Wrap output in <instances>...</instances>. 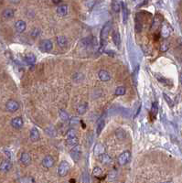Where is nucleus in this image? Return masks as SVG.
Returning <instances> with one entry per match:
<instances>
[{
    "label": "nucleus",
    "instance_id": "obj_1",
    "mask_svg": "<svg viewBox=\"0 0 182 183\" xmlns=\"http://www.w3.org/2000/svg\"><path fill=\"white\" fill-rule=\"evenodd\" d=\"M111 27H112V22H111V21H108V22H106L105 24L103 25V29H102V30H101V33H100L101 50H103V48L104 47V45L106 44V40H107L108 34H109V32H110Z\"/></svg>",
    "mask_w": 182,
    "mask_h": 183
},
{
    "label": "nucleus",
    "instance_id": "obj_2",
    "mask_svg": "<svg viewBox=\"0 0 182 183\" xmlns=\"http://www.w3.org/2000/svg\"><path fill=\"white\" fill-rule=\"evenodd\" d=\"M39 50L44 51V52H49L52 50L53 48V43L50 39H43L39 42Z\"/></svg>",
    "mask_w": 182,
    "mask_h": 183
},
{
    "label": "nucleus",
    "instance_id": "obj_3",
    "mask_svg": "<svg viewBox=\"0 0 182 183\" xmlns=\"http://www.w3.org/2000/svg\"><path fill=\"white\" fill-rule=\"evenodd\" d=\"M131 160V152L130 151H125L118 157V163L121 166L126 165Z\"/></svg>",
    "mask_w": 182,
    "mask_h": 183
},
{
    "label": "nucleus",
    "instance_id": "obj_4",
    "mask_svg": "<svg viewBox=\"0 0 182 183\" xmlns=\"http://www.w3.org/2000/svg\"><path fill=\"white\" fill-rule=\"evenodd\" d=\"M70 170V164L67 161H62L60 162L59 168H58V174L60 177H64L68 174Z\"/></svg>",
    "mask_w": 182,
    "mask_h": 183
},
{
    "label": "nucleus",
    "instance_id": "obj_5",
    "mask_svg": "<svg viewBox=\"0 0 182 183\" xmlns=\"http://www.w3.org/2000/svg\"><path fill=\"white\" fill-rule=\"evenodd\" d=\"M71 157L75 162H78L80 160L82 157V147L79 145L73 147V148L71 150Z\"/></svg>",
    "mask_w": 182,
    "mask_h": 183
},
{
    "label": "nucleus",
    "instance_id": "obj_6",
    "mask_svg": "<svg viewBox=\"0 0 182 183\" xmlns=\"http://www.w3.org/2000/svg\"><path fill=\"white\" fill-rule=\"evenodd\" d=\"M6 108L10 113H15L19 109V103L16 100H8L6 104Z\"/></svg>",
    "mask_w": 182,
    "mask_h": 183
},
{
    "label": "nucleus",
    "instance_id": "obj_7",
    "mask_svg": "<svg viewBox=\"0 0 182 183\" xmlns=\"http://www.w3.org/2000/svg\"><path fill=\"white\" fill-rule=\"evenodd\" d=\"M12 169V163L9 159H5L0 163V172L7 173Z\"/></svg>",
    "mask_w": 182,
    "mask_h": 183
},
{
    "label": "nucleus",
    "instance_id": "obj_8",
    "mask_svg": "<svg viewBox=\"0 0 182 183\" xmlns=\"http://www.w3.org/2000/svg\"><path fill=\"white\" fill-rule=\"evenodd\" d=\"M10 124H11V126L14 129H21L22 126H23V125H24V121H23V119H22V117L17 116V117H14L11 120Z\"/></svg>",
    "mask_w": 182,
    "mask_h": 183
},
{
    "label": "nucleus",
    "instance_id": "obj_9",
    "mask_svg": "<svg viewBox=\"0 0 182 183\" xmlns=\"http://www.w3.org/2000/svg\"><path fill=\"white\" fill-rule=\"evenodd\" d=\"M42 166L46 169H51L54 166V158L51 156H46L42 159Z\"/></svg>",
    "mask_w": 182,
    "mask_h": 183
},
{
    "label": "nucleus",
    "instance_id": "obj_10",
    "mask_svg": "<svg viewBox=\"0 0 182 183\" xmlns=\"http://www.w3.org/2000/svg\"><path fill=\"white\" fill-rule=\"evenodd\" d=\"M20 162L24 166H29L31 163V157L29 153L23 152L20 156Z\"/></svg>",
    "mask_w": 182,
    "mask_h": 183
},
{
    "label": "nucleus",
    "instance_id": "obj_11",
    "mask_svg": "<svg viewBox=\"0 0 182 183\" xmlns=\"http://www.w3.org/2000/svg\"><path fill=\"white\" fill-rule=\"evenodd\" d=\"M15 29L18 33H23L26 29H27V24L26 22L23 20H17L15 24Z\"/></svg>",
    "mask_w": 182,
    "mask_h": 183
},
{
    "label": "nucleus",
    "instance_id": "obj_12",
    "mask_svg": "<svg viewBox=\"0 0 182 183\" xmlns=\"http://www.w3.org/2000/svg\"><path fill=\"white\" fill-rule=\"evenodd\" d=\"M15 16V10L12 8H6L2 12V18L5 20H9Z\"/></svg>",
    "mask_w": 182,
    "mask_h": 183
},
{
    "label": "nucleus",
    "instance_id": "obj_13",
    "mask_svg": "<svg viewBox=\"0 0 182 183\" xmlns=\"http://www.w3.org/2000/svg\"><path fill=\"white\" fill-rule=\"evenodd\" d=\"M161 22H162V17L160 15H156L154 17V20L152 22V25H151V30H156L157 28L161 25Z\"/></svg>",
    "mask_w": 182,
    "mask_h": 183
},
{
    "label": "nucleus",
    "instance_id": "obj_14",
    "mask_svg": "<svg viewBox=\"0 0 182 183\" xmlns=\"http://www.w3.org/2000/svg\"><path fill=\"white\" fill-rule=\"evenodd\" d=\"M99 159H100L101 163L103 164V165H109V164L112 163V157L109 155L105 154V153L100 155L99 156Z\"/></svg>",
    "mask_w": 182,
    "mask_h": 183
},
{
    "label": "nucleus",
    "instance_id": "obj_15",
    "mask_svg": "<svg viewBox=\"0 0 182 183\" xmlns=\"http://www.w3.org/2000/svg\"><path fill=\"white\" fill-rule=\"evenodd\" d=\"M171 31H172L171 27L168 24H164L162 26V29H161V36L166 39L171 34Z\"/></svg>",
    "mask_w": 182,
    "mask_h": 183
},
{
    "label": "nucleus",
    "instance_id": "obj_16",
    "mask_svg": "<svg viewBox=\"0 0 182 183\" xmlns=\"http://www.w3.org/2000/svg\"><path fill=\"white\" fill-rule=\"evenodd\" d=\"M98 76H99V79L103 82H108L111 79L110 73L105 70H101L98 73Z\"/></svg>",
    "mask_w": 182,
    "mask_h": 183
},
{
    "label": "nucleus",
    "instance_id": "obj_17",
    "mask_svg": "<svg viewBox=\"0 0 182 183\" xmlns=\"http://www.w3.org/2000/svg\"><path fill=\"white\" fill-rule=\"evenodd\" d=\"M94 155L100 156V155H102V154H103L105 152V147L101 143L96 144L94 148Z\"/></svg>",
    "mask_w": 182,
    "mask_h": 183
},
{
    "label": "nucleus",
    "instance_id": "obj_18",
    "mask_svg": "<svg viewBox=\"0 0 182 183\" xmlns=\"http://www.w3.org/2000/svg\"><path fill=\"white\" fill-rule=\"evenodd\" d=\"M30 139L33 141V142H36L39 139V130L36 128V127H33L31 130H30Z\"/></svg>",
    "mask_w": 182,
    "mask_h": 183
},
{
    "label": "nucleus",
    "instance_id": "obj_19",
    "mask_svg": "<svg viewBox=\"0 0 182 183\" xmlns=\"http://www.w3.org/2000/svg\"><path fill=\"white\" fill-rule=\"evenodd\" d=\"M36 60H37V58L33 53H28L25 56V61L29 65H33L36 62Z\"/></svg>",
    "mask_w": 182,
    "mask_h": 183
},
{
    "label": "nucleus",
    "instance_id": "obj_20",
    "mask_svg": "<svg viewBox=\"0 0 182 183\" xmlns=\"http://www.w3.org/2000/svg\"><path fill=\"white\" fill-rule=\"evenodd\" d=\"M112 39H113V41L115 42L116 46H120L121 44V37H120V34L119 32L117 31H113L112 33Z\"/></svg>",
    "mask_w": 182,
    "mask_h": 183
},
{
    "label": "nucleus",
    "instance_id": "obj_21",
    "mask_svg": "<svg viewBox=\"0 0 182 183\" xmlns=\"http://www.w3.org/2000/svg\"><path fill=\"white\" fill-rule=\"evenodd\" d=\"M56 40H57V44L60 46V47H61V48L66 47L67 44H68V39L64 36H59V37H57Z\"/></svg>",
    "mask_w": 182,
    "mask_h": 183
},
{
    "label": "nucleus",
    "instance_id": "obj_22",
    "mask_svg": "<svg viewBox=\"0 0 182 183\" xmlns=\"http://www.w3.org/2000/svg\"><path fill=\"white\" fill-rule=\"evenodd\" d=\"M57 13L58 15L61 16V17H64L68 14V6L67 5H61V6H59L57 8Z\"/></svg>",
    "mask_w": 182,
    "mask_h": 183
},
{
    "label": "nucleus",
    "instance_id": "obj_23",
    "mask_svg": "<svg viewBox=\"0 0 182 183\" xmlns=\"http://www.w3.org/2000/svg\"><path fill=\"white\" fill-rule=\"evenodd\" d=\"M121 8H122V6L118 2V0H113L112 1V8L113 11H115L116 13H118V12H120Z\"/></svg>",
    "mask_w": 182,
    "mask_h": 183
},
{
    "label": "nucleus",
    "instance_id": "obj_24",
    "mask_svg": "<svg viewBox=\"0 0 182 183\" xmlns=\"http://www.w3.org/2000/svg\"><path fill=\"white\" fill-rule=\"evenodd\" d=\"M157 112H158V104H157L156 102H155V103L152 104V106H151L150 116H151L153 118H156V116L157 114Z\"/></svg>",
    "mask_w": 182,
    "mask_h": 183
},
{
    "label": "nucleus",
    "instance_id": "obj_25",
    "mask_svg": "<svg viewBox=\"0 0 182 183\" xmlns=\"http://www.w3.org/2000/svg\"><path fill=\"white\" fill-rule=\"evenodd\" d=\"M87 108H88V104L86 103H82L78 106L77 112H78L79 114H84L87 112Z\"/></svg>",
    "mask_w": 182,
    "mask_h": 183
},
{
    "label": "nucleus",
    "instance_id": "obj_26",
    "mask_svg": "<svg viewBox=\"0 0 182 183\" xmlns=\"http://www.w3.org/2000/svg\"><path fill=\"white\" fill-rule=\"evenodd\" d=\"M104 125H105L104 119L101 118V119L98 121L97 126H96V133H97V135H100V134H101V132L103 131V127H104Z\"/></svg>",
    "mask_w": 182,
    "mask_h": 183
},
{
    "label": "nucleus",
    "instance_id": "obj_27",
    "mask_svg": "<svg viewBox=\"0 0 182 183\" xmlns=\"http://www.w3.org/2000/svg\"><path fill=\"white\" fill-rule=\"evenodd\" d=\"M59 116H60V118L62 120V121H68L69 120V113H68L66 111L60 109L59 111Z\"/></svg>",
    "mask_w": 182,
    "mask_h": 183
},
{
    "label": "nucleus",
    "instance_id": "obj_28",
    "mask_svg": "<svg viewBox=\"0 0 182 183\" xmlns=\"http://www.w3.org/2000/svg\"><path fill=\"white\" fill-rule=\"evenodd\" d=\"M67 139L68 138H72V137H77V132L74 128H70L66 133Z\"/></svg>",
    "mask_w": 182,
    "mask_h": 183
},
{
    "label": "nucleus",
    "instance_id": "obj_29",
    "mask_svg": "<svg viewBox=\"0 0 182 183\" xmlns=\"http://www.w3.org/2000/svg\"><path fill=\"white\" fill-rule=\"evenodd\" d=\"M66 143L69 145V146H72V147H75L79 144V139L77 137H72V138H68L66 140Z\"/></svg>",
    "mask_w": 182,
    "mask_h": 183
},
{
    "label": "nucleus",
    "instance_id": "obj_30",
    "mask_svg": "<svg viewBox=\"0 0 182 183\" xmlns=\"http://www.w3.org/2000/svg\"><path fill=\"white\" fill-rule=\"evenodd\" d=\"M122 6V10H123V17H124V22L125 23L128 17V10L126 8V5H125V3H121Z\"/></svg>",
    "mask_w": 182,
    "mask_h": 183
},
{
    "label": "nucleus",
    "instance_id": "obj_31",
    "mask_svg": "<svg viewBox=\"0 0 182 183\" xmlns=\"http://www.w3.org/2000/svg\"><path fill=\"white\" fill-rule=\"evenodd\" d=\"M125 92H126V90H125V88L124 86H119L116 90V95L121 96V95H124L125 94Z\"/></svg>",
    "mask_w": 182,
    "mask_h": 183
},
{
    "label": "nucleus",
    "instance_id": "obj_32",
    "mask_svg": "<svg viewBox=\"0 0 182 183\" xmlns=\"http://www.w3.org/2000/svg\"><path fill=\"white\" fill-rule=\"evenodd\" d=\"M156 77L157 78V81H158V82H160L163 83L164 85H168V84H169V82H168L166 78L162 77V76H160V75H158V74H156Z\"/></svg>",
    "mask_w": 182,
    "mask_h": 183
},
{
    "label": "nucleus",
    "instance_id": "obj_33",
    "mask_svg": "<svg viewBox=\"0 0 182 183\" xmlns=\"http://www.w3.org/2000/svg\"><path fill=\"white\" fill-rule=\"evenodd\" d=\"M103 174V170L99 168V167H95L93 170V175L94 177H99Z\"/></svg>",
    "mask_w": 182,
    "mask_h": 183
},
{
    "label": "nucleus",
    "instance_id": "obj_34",
    "mask_svg": "<svg viewBox=\"0 0 182 183\" xmlns=\"http://www.w3.org/2000/svg\"><path fill=\"white\" fill-rule=\"evenodd\" d=\"M163 96H164V99L166 100V102H167V104L170 106V107H173L174 106V103H173V101H172V99L168 95H166V94H164L163 95Z\"/></svg>",
    "mask_w": 182,
    "mask_h": 183
},
{
    "label": "nucleus",
    "instance_id": "obj_35",
    "mask_svg": "<svg viewBox=\"0 0 182 183\" xmlns=\"http://www.w3.org/2000/svg\"><path fill=\"white\" fill-rule=\"evenodd\" d=\"M116 136L118 137V138L120 139H123L125 137V133L122 130V129H117L116 131Z\"/></svg>",
    "mask_w": 182,
    "mask_h": 183
},
{
    "label": "nucleus",
    "instance_id": "obj_36",
    "mask_svg": "<svg viewBox=\"0 0 182 183\" xmlns=\"http://www.w3.org/2000/svg\"><path fill=\"white\" fill-rule=\"evenodd\" d=\"M168 48H169V44H168V41H164V42H162L161 47H160L161 51H167L168 50Z\"/></svg>",
    "mask_w": 182,
    "mask_h": 183
},
{
    "label": "nucleus",
    "instance_id": "obj_37",
    "mask_svg": "<svg viewBox=\"0 0 182 183\" xmlns=\"http://www.w3.org/2000/svg\"><path fill=\"white\" fill-rule=\"evenodd\" d=\"M30 34H31V36H32L33 38H37V37H39V34H40V29H38V28H35V29H32V31H31Z\"/></svg>",
    "mask_w": 182,
    "mask_h": 183
},
{
    "label": "nucleus",
    "instance_id": "obj_38",
    "mask_svg": "<svg viewBox=\"0 0 182 183\" xmlns=\"http://www.w3.org/2000/svg\"><path fill=\"white\" fill-rule=\"evenodd\" d=\"M83 80V75L82 73H76L73 75V81L75 82H81Z\"/></svg>",
    "mask_w": 182,
    "mask_h": 183
},
{
    "label": "nucleus",
    "instance_id": "obj_39",
    "mask_svg": "<svg viewBox=\"0 0 182 183\" xmlns=\"http://www.w3.org/2000/svg\"><path fill=\"white\" fill-rule=\"evenodd\" d=\"M78 123H80V119H79L77 116L72 117V118L70 120V124H71V126H76Z\"/></svg>",
    "mask_w": 182,
    "mask_h": 183
},
{
    "label": "nucleus",
    "instance_id": "obj_40",
    "mask_svg": "<svg viewBox=\"0 0 182 183\" xmlns=\"http://www.w3.org/2000/svg\"><path fill=\"white\" fill-rule=\"evenodd\" d=\"M22 183H34V180L32 178H25L22 180Z\"/></svg>",
    "mask_w": 182,
    "mask_h": 183
},
{
    "label": "nucleus",
    "instance_id": "obj_41",
    "mask_svg": "<svg viewBox=\"0 0 182 183\" xmlns=\"http://www.w3.org/2000/svg\"><path fill=\"white\" fill-rule=\"evenodd\" d=\"M140 111H141V104H139V106H138V108H137V111L135 112V113H134V117H136L138 116V113H140Z\"/></svg>",
    "mask_w": 182,
    "mask_h": 183
},
{
    "label": "nucleus",
    "instance_id": "obj_42",
    "mask_svg": "<svg viewBox=\"0 0 182 183\" xmlns=\"http://www.w3.org/2000/svg\"><path fill=\"white\" fill-rule=\"evenodd\" d=\"M9 1L12 3V4H18L20 2V0H9Z\"/></svg>",
    "mask_w": 182,
    "mask_h": 183
},
{
    "label": "nucleus",
    "instance_id": "obj_43",
    "mask_svg": "<svg viewBox=\"0 0 182 183\" xmlns=\"http://www.w3.org/2000/svg\"><path fill=\"white\" fill-rule=\"evenodd\" d=\"M52 2H53L54 4L58 5V4H60V3L61 2V0H52Z\"/></svg>",
    "mask_w": 182,
    "mask_h": 183
},
{
    "label": "nucleus",
    "instance_id": "obj_44",
    "mask_svg": "<svg viewBox=\"0 0 182 183\" xmlns=\"http://www.w3.org/2000/svg\"><path fill=\"white\" fill-rule=\"evenodd\" d=\"M80 123H81V125H82V128H85L86 126H85V124H84V122L82 120V121H80Z\"/></svg>",
    "mask_w": 182,
    "mask_h": 183
},
{
    "label": "nucleus",
    "instance_id": "obj_45",
    "mask_svg": "<svg viewBox=\"0 0 182 183\" xmlns=\"http://www.w3.org/2000/svg\"><path fill=\"white\" fill-rule=\"evenodd\" d=\"M179 79H180V82H181V83H182V72L180 73V76H179Z\"/></svg>",
    "mask_w": 182,
    "mask_h": 183
}]
</instances>
